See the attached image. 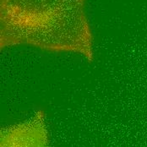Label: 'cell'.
<instances>
[{
	"label": "cell",
	"instance_id": "1",
	"mask_svg": "<svg viewBox=\"0 0 147 147\" xmlns=\"http://www.w3.org/2000/svg\"><path fill=\"white\" fill-rule=\"evenodd\" d=\"M84 0H2L1 47L27 44L93 60Z\"/></svg>",
	"mask_w": 147,
	"mask_h": 147
},
{
	"label": "cell",
	"instance_id": "2",
	"mask_svg": "<svg viewBox=\"0 0 147 147\" xmlns=\"http://www.w3.org/2000/svg\"><path fill=\"white\" fill-rule=\"evenodd\" d=\"M1 147H48L42 120L36 117L4 129L1 136Z\"/></svg>",
	"mask_w": 147,
	"mask_h": 147
}]
</instances>
